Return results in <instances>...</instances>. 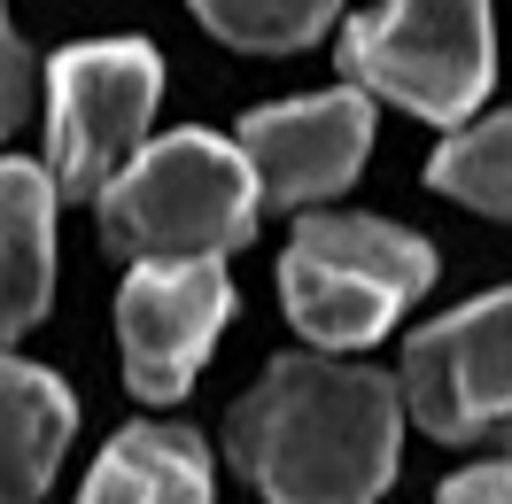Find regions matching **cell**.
<instances>
[{
    "label": "cell",
    "instance_id": "obj_13",
    "mask_svg": "<svg viewBox=\"0 0 512 504\" xmlns=\"http://www.w3.org/2000/svg\"><path fill=\"white\" fill-rule=\"evenodd\" d=\"M194 16L249 55H295L342 16V0H194Z\"/></svg>",
    "mask_w": 512,
    "mask_h": 504
},
{
    "label": "cell",
    "instance_id": "obj_7",
    "mask_svg": "<svg viewBox=\"0 0 512 504\" xmlns=\"http://www.w3.org/2000/svg\"><path fill=\"white\" fill-rule=\"evenodd\" d=\"M225 318H233V280H225L218 256L132 264L125 295H117V349H125L132 396H148V404L187 396L202 357L218 349Z\"/></svg>",
    "mask_w": 512,
    "mask_h": 504
},
{
    "label": "cell",
    "instance_id": "obj_8",
    "mask_svg": "<svg viewBox=\"0 0 512 504\" xmlns=\"http://www.w3.org/2000/svg\"><path fill=\"white\" fill-rule=\"evenodd\" d=\"M233 148L249 156L256 194L272 210H319L326 194H342L365 171L373 101L357 94V86H334V94H311V101H272V109L241 117Z\"/></svg>",
    "mask_w": 512,
    "mask_h": 504
},
{
    "label": "cell",
    "instance_id": "obj_9",
    "mask_svg": "<svg viewBox=\"0 0 512 504\" xmlns=\"http://www.w3.org/2000/svg\"><path fill=\"white\" fill-rule=\"evenodd\" d=\"M55 171L0 156V349L32 334L55 295Z\"/></svg>",
    "mask_w": 512,
    "mask_h": 504
},
{
    "label": "cell",
    "instance_id": "obj_4",
    "mask_svg": "<svg viewBox=\"0 0 512 504\" xmlns=\"http://www.w3.org/2000/svg\"><path fill=\"white\" fill-rule=\"evenodd\" d=\"M342 70L357 94H381L427 125H466L497 70L489 0H381L342 32Z\"/></svg>",
    "mask_w": 512,
    "mask_h": 504
},
{
    "label": "cell",
    "instance_id": "obj_15",
    "mask_svg": "<svg viewBox=\"0 0 512 504\" xmlns=\"http://www.w3.org/2000/svg\"><path fill=\"white\" fill-rule=\"evenodd\" d=\"M435 504H512V450L505 458H481V466L450 473Z\"/></svg>",
    "mask_w": 512,
    "mask_h": 504
},
{
    "label": "cell",
    "instance_id": "obj_6",
    "mask_svg": "<svg viewBox=\"0 0 512 504\" xmlns=\"http://www.w3.org/2000/svg\"><path fill=\"white\" fill-rule=\"evenodd\" d=\"M396 388L435 442H512V287L419 326Z\"/></svg>",
    "mask_w": 512,
    "mask_h": 504
},
{
    "label": "cell",
    "instance_id": "obj_1",
    "mask_svg": "<svg viewBox=\"0 0 512 504\" xmlns=\"http://www.w3.org/2000/svg\"><path fill=\"white\" fill-rule=\"evenodd\" d=\"M404 388L326 349L280 357L225 419V458L264 504H381L396 481Z\"/></svg>",
    "mask_w": 512,
    "mask_h": 504
},
{
    "label": "cell",
    "instance_id": "obj_14",
    "mask_svg": "<svg viewBox=\"0 0 512 504\" xmlns=\"http://www.w3.org/2000/svg\"><path fill=\"white\" fill-rule=\"evenodd\" d=\"M32 94H39V70H32V55H24L16 24H8V8H0V140H8V132L24 125Z\"/></svg>",
    "mask_w": 512,
    "mask_h": 504
},
{
    "label": "cell",
    "instance_id": "obj_5",
    "mask_svg": "<svg viewBox=\"0 0 512 504\" xmlns=\"http://www.w3.org/2000/svg\"><path fill=\"white\" fill-rule=\"evenodd\" d=\"M163 63L140 39H86L47 63V171L63 194H101L148 148Z\"/></svg>",
    "mask_w": 512,
    "mask_h": 504
},
{
    "label": "cell",
    "instance_id": "obj_10",
    "mask_svg": "<svg viewBox=\"0 0 512 504\" xmlns=\"http://www.w3.org/2000/svg\"><path fill=\"white\" fill-rule=\"evenodd\" d=\"M70 427H78V396L47 365L0 349V504L47 497V481L70 450Z\"/></svg>",
    "mask_w": 512,
    "mask_h": 504
},
{
    "label": "cell",
    "instance_id": "obj_11",
    "mask_svg": "<svg viewBox=\"0 0 512 504\" xmlns=\"http://www.w3.org/2000/svg\"><path fill=\"white\" fill-rule=\"evenodd\" d=\"M78 504H210V450L187 427H125L94 458Z\"/></svg>",
    "mask_w": 512,
    "mask_h": 504
},
{
    "label": "cell",
    "instance_id": "obj_3",
    "mask_svg": "<svg viewBox=\"0 0 512 504\" xmlns=\"http://www.w3.org/2000/svg\"><path fill=\"white\" fill-rule=\"evenodd\" d=\"M435 287V249L388 218L319 210L295 225L280 256V295L288 318L319 349H365Z\"/></svg>",
    "mask_w": 512,
    "mask_h": 504
},
{
    "label": "cell",
    "instance_id": "obj_12",
    "mask_svg": "<svg viewBox=\"0 0 512 504\" xmlns=\"http://www.w3.org/2000/svg\"><path fill=\"white\" fill-rule=\"evenodd\" d=\"M427 179L443 194H458L466 210H481V218H512V109L450 132L435 148V163H427Z\"/></svg>",
    "mask_w": 512,
    "mask_h": 504
},
{
    "label": "cell",
    "instance_id": "obj_2",
    "mask_svg": "<svg viewBox=\"0 0 512 504\" xmlns=\"http://www.w3.org/2000/svg\"><path fill=\"white\" fill-rule=\"evenodd\" d=\"M256 171L218 132H163L101 187V233L140 264L225 256L256 233Z\"/></svg>",
    "mask_w": 512,
    "mask_h": 504
}]
</instances>
